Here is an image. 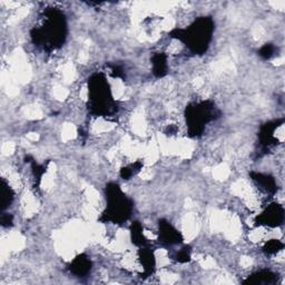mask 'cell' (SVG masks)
Segmentation results:
<instances>
[{"label":"cell","instance_id":"8992f818","mask_svg":"<svg viewBox=\"0 0 285 285\" xmlns=\"http://www.w3.org/2000/svg\"><path fill=\"white\" fill-rule=\"evenodd\" d=\"M160 237H162V242L167 244H178L182 242L179 232L165 221H162V223L160 222Z\"/></svg>","mask_w":285,"mask_h":285},{"label":"cell","instance_id":"ba28073f","mask_svg":"<svg viewBox=\"0 0 285 285\" xmlns=\"http://www.w3.org/2000/svg\"><path fill=\"white\" fill-rule=\"evenodd\" d=\"M153 73L157 77L166 75L167 70V58L164 54H156L153 57Z\"/></svg>","mask_w":285,"mask_h":285},{"label":"cell","instance_id":"5b68a950","mask_svg":"<svg viewBox=\"0 0 285 285\" xmlns=\"http://www.w3.org/2000/svg\"><path fill=\"white\" fill-rule=\"evenodd\" d=\"M284 219V209L278 204H273L268 206L264 212L258 216L257 222L262 225L271 226V228H276L281 225Z\"/></svg>","mask_w":285,"mask_h":285},{"label":"cell","instance_id":"7c38bea8","mask_svg":"<svg viewBox=\"0 0 285 285\" xmlns=\"http://www.w3.org/2000/svg\"><path fill=\"white\" fill-rule=\"evenodd\" d=\"M273 274L270 273V272H266V271H263V272H258L256 273L255 275H252L251 279L249 278V281L247 282H250V283H270L272 282V279H273Z\"/></svg>","mask_w":285,"mask_h":285},{"label":"cell","instance_id":"9c48e42d","mask_svg":"<svg viewBox=\"0 0 285 285\" xmlns=\"http://www.w3.org/2000/svg\"><path fill=\"white\" fill-rule=\"evenodd\" d=\"M70 270L73 273L77 274V275H86L89 270H91V261L87 257L79 256L73 262Z\"/></svg>","mask_w":285,"mask_h":285},{"label":"cell","instance_id":"7a4b0ae2","mask_svg":"<svg viewBox=\"0 0 285 285\" xmlns=\"http://www.w3.org/2000/svg\"><path fill=\"white\" fill-rule=\"evenodd\" d=\"M214 23L209 17H200L189 26L186 30H175L173 37L184 41L194 52L202 54L207 49V46L212 39Z\"/></svg>","mask_w":285,"mask_h":285},{"label":"cell","instance_id":"5bb4252c","mask_svg":"<svg viewBox=\"0 0 285 285\" xmlns=\"http://www.w3.org/2000/svg\"><path fill=\"white\" fill-rule=\"evenodd\" d=\"M274 50H275V47L271 44H268L262 47V49L260 50V55L263 58H265V59H268V58H271L274 55Z\"/></svg>","mask_w":285,"mask_h":285},{"label":"cell","instance_id":"8fae6325","mask_svg":"<svg viewBox=\"0 0 285 285\" xmlns=\"http://www.w3.org/2000/svg\"><path fill=\"white\" fill-rule=\"evenodd\" d=\"M131 236H133V242L137 245H144L145 243V237L144 234H142V229L141 225L136 223L133 224L131 226Z\"/></svg>","mask_w":285,"mask_h":285},{"label":"cell","instance_id":"277c9868","mask_svg":"<svg viewBox=\"0 0 285 285\" xmlns=\"http://www.w3.org/2000/svg\"><path fill=\"white\" fill-rule=\"evenodd\" d=\"M213 106H208V103H203L196 105L195 107L188 108L187 120L189 126V131L194 136H197L203 129V126L208 120L213 118Z\"/></svg>","mask_w":285,"mask_h":285},{"label":"cell","instance_id":"3957f363","mask_svg":"<svg viewBox=\"0 0 285 285\" xmlns=\"http://www.w3.org/2000/svg\"><path fill=\"white\" fill-rule=\"evenodd\" d=\"M108 207L103 214V218L107 222L121 223L130 216L133 204L121 192L120 187L115 183H110L106 187Z\"/></svg>","mask_w":285,"mask_h":285},{"label":"cell","instance_id":"4fadbf2b","mask_svg":"<svg viewBox=\"0 0 285 285\" xmlns=\"http://www.w3.org/2000/svg\"><path fill=\"white\" fill-rule=\"evenodd\" d=\"M284 244L278 240H272V241H268L265 246H264V251L268 254H275L278 251H281L283 249Z\"/></svg>","mask_w":285,"mask_h":285},{"label":"cell","instance_id":"6da1fadb","mask_svg":"<svg viewBox=\"0 0 285 285\" xmlns=\"http://www.w3.org/2000/svg\"><path fill=\"white\" fill-rule=\"evenodd\" d=\"M66 29L67 26L64 15L56 9H50L46 12L44 24L34 30L33 39L35 44L39 46L56 48L64 43Z\"/></svg>","mask_w":285,"mask_h":285},{"label":"cell","instance_id":"52a82bcc","mask_svg":"<svg viewBox=\"0 0 285 285\" xmlns=\"http://www.w3.org/2000/svg\"><path fill=\"white\" fill-rule=\"evenodd\" d=\"M252 177L256 182L258 187L263 189L264 192L271 194H274L276 192V183L274 181L273 177L261 173H253Z\"/></svg>","mask_w":285,"mask_h":285},{"label":"cell","instance_id":"30bf717a","mask_svg":"<svg viewBox=\"0 0 285 285\" xmlns=\"http://www.w3.org/2000/svg\"><path fill=\"white\" fill-rule=\"evenodd\" d=\"M13 198H14V194L12 188H10L7 183L3 181L2 184V205H3V209H6L10 204L13 202Z\"/></svg>","mask_w":285,"mask_h":285}]
</instances>
